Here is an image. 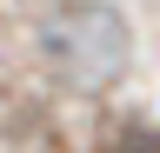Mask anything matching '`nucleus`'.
<instances>
[{"instance_id": "f257e3e1", "label": "nucleus", "mask_w": 160, "mask_h": 153, "mask_svg": "<svg viewBox=\"0 0 160 153\" xmlns=\"http://www.w3.org/2000/svg\"><path fill=\"white\" fill-rule=\"evenodd\" d=\"M47 53L73 87H107L127 67V27L113 13H60L47 27Z\"/></svg>"}, {"instance_id": "f03ea898", "label": "nucleus", "mask_w": 160, "mask_h": 153, "mask_svg": "<svg viewBox=\"0 0 160 153\" xmlns=\"http://www.w3.org/2000/svg\"><path fill=\"white\" fill-rule=\"evenodd\" d=\"M113 153H160V133H153V127H127V133L113 140Z\"/></svg>"}]
</instances>
